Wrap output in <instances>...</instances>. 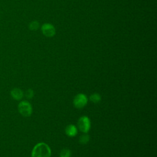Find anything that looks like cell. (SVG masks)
<instances>
[{
  "mask_svg": "<svg viewBox=\"0 0 157 157\" xmlns=\"http://www.w3.org/2000/svg\"><path fill=\"white\" fill-rule=\"evenodd\" d=\"M34 91L32 90V89H28L26 90L25 93V97L28 99H32L33 97H34Z\"/></svg>",
  "mask_w": 157,
  "mask_h": 157,
  "instance_id": "obj_12",
  "label": "cell"
},
{
  "mask_svg": "<svg viewBox=\"0 0 157 157\" xmlns=\"http://www.w3.org/2000/svg\"><path fill=\"white\" fill-rule=\"evenodd\" d=\"M40 26V24L39 21L36 20L32 21L29 24V29L31 31H37Z\"/></svg>",
  "mask_w": 157,
  "mask_h": 157,
  "instance_id": "obj_10",
  "label": "cell"
},
{
  "mask_svg": "<svg viewBox=\"0 0 157 157\" xmlns=\"http://www.w3.org/2000/svg\"><path fill=\"white\" fill-rule=\"evenodd\" d=\"M65 133L66 134L70 137H73L76 136V135L78 133V128L76 127L75 125L71 124L67 125L66 128H65Z\"/></svg>",
  "mask_w": 157,
  "mask_h": 157,
  "instance_id": "obj_7",
  "label": "cell"
},
{
  "mask_svg": "<svg viewBox=\"0 0 157 157\" xmlns=\"http://www.w3.org/2000/svg\"><path fill=\"white\" fill-rule=\"evenodd\" d=\"M90 140V136L87 134V133H83L82 134L78 139V142L80 144L85 145Z\"/></svg>",
  "mask_w": 157,
  "mask_h": 157,
  "instance_id": "obj_9",
  "label": "cell"
},
{
  "mask_svg": "<svg viewBox=\"0 0 157 157\" xmlns=\"http://www.w3.org/2000/svg\"><path fill=\"white\" fill-rule=\"evenodd\" d=\"M42 33L44 36L47 37H53L56 34V29L55 26L49 23L43 24L40 28Z\"/></svg>",
  "mask_w": 157,
  "mask_h": 157,
  "instance_id": "obj_5",
  "label": "cell"
},
{
  "mask_svg": "<svg viewBox=\"0 0 157 157\" xmlns=\"http://www.w3.org/2000/svg\"><path fill=\"white\" fill-rule=\"evenodd\" d=\"M77 128L83 133H88L91 128V121L87 116H82L77 121Z\"/></svg>",
  "mask_w": 157,
  "mask_h": 157,
  "instance_id": "obj_3",
  "label": "cell"
},
{
  "mask_svg": "<svg viewBox=\"0 0 157 157\" xmlns=\"http://www.w3.org/2000/svg\"><path fill=\"white\" fill-rule=\"evenodd\" d=\"M51 148L45 142H39L34 145L31 151V157H50Z\"/></svg>",
  "mask_w": 157,
  "mask_h": 157,
  "instance_id": "obj_1",
  "label": "cell"
},
{
  "mask_svg": "<svg viewBox=\"0 0 157 157\" xmlns=\"http://www.w3.org/2000/svg\"><path fill=\"white\" fill-rule=\"evenodd\" d=\"M10 96L13 99L16 101H20L23 98L24 93L21 89L18 88H14L10 91Z\"/></svg>",
  "mask_w": 157,
  "mask_h": 157,
  "instance_id": "obj_6",
  "label": "cell"
},
{
  "mask_svg": "<svg viewBox=\"0 0 157 157\" xmlns=\"http://www.w3.org/2000/svg\"><path fill=\"white\" fill-rule=\"evenodd\" d=\"M89 99L91 102L94 103V104H98L101 101V96L99 93H94L90 96Z\"/></svg>",
  "mask_w": 157,
  "mask_h": 157,
  "instance_id": "obj_8",
  "label": "cell"
},
{
  "mask_svg": "<svg viewBox=\"0 0 157 157\" xmlns=\"http://www.w3.org/2000/svg\"><path fill=\"white\" fill-rule=\"evenodd\" d=\"M18 110L23 117H29L33 113L32 105L28 101H21L18 105Z\"/></svg>",
  "mask_w": 157,
  "mask_h": 157,
  "instance_id": "obj_2",
  "label": "cell"
},
{
  "mask_svg": "<svg viewBox=\"0 0 157 157\" xmlns=\"http://www.w3.org/2000/svg\"><path fill=\"white\" fill-rule=\"evenodd\" d=\"M71 151L69 148H63L59 153V157H71Z\"/></svg>",
  "mask_w": 157,
  "mask_h": 157,
  "instance_id": "obj_11",
  "label": "cell"
},
{
  "mask_svg": "<svg viewBox=\"0 0 157 157\" xmlns=\"http://www.w3.org/2000/svg\"><path fill=\"white\" fill-rule=\"evenodd\" d=\"M88 101V97L83 93H78L75 96L73 99V105L77 109L85 107Z\"/></svg>",
  "mask_w": 157,
  "mask_h": 157,
  "instance_id": "obj_4",
  "label": "cell"
}]
</instances>
